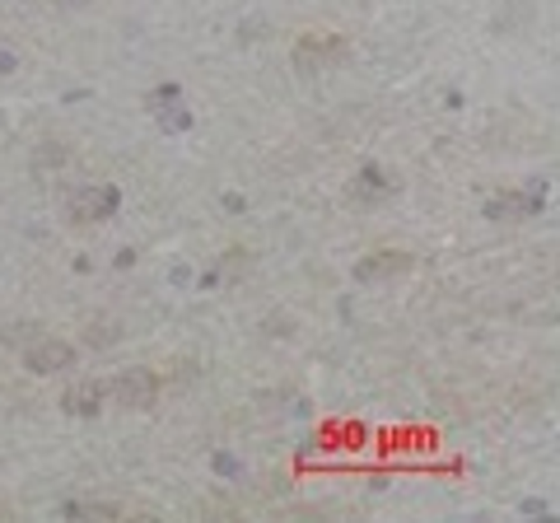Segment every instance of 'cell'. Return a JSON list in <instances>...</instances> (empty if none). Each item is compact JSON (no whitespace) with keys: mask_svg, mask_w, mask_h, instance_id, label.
Wrapping results in <instances>:
<instances>
[{"mask_svg":"<svg viewBox=\"0 0 560 523\" xmlns=\"http://www.w3.org/2000/svg\"><path fill=\"white\" fill-rule=\"evenodd\" d=\"M346 57H350V47H346V38H336V33H303L299 47H294V66L303 75H318L331 61H346Z\"/></svg>","mask_w":560,"mask_h":523,"instance_id":"obj_1","label":"cell"},{"mask_svg":"<svg viewBox=\"0 0 560 523\" xmlns=\"http://www.w3.org/2000/svg\"><path fill=\"white\" fill-rule=\"evenodd\" d=\"M107 397L117 406H126V411H150L154 397H159V378L150 369H122L107 383Z\"/></svg>","mask_w":560,"mask_h":523,"instance_id":"obj_2","label":"cell"},{"mask_svg":"<svg viewBox=\"0 0 560 523\" xmlns=\"http://www.w3.org/2000/svg\"><path fill=\"white\" fill-rule=\"evenodd\" d=\"M23 369L28 374H61V369H75V346L61 341V337H33L23 350Z\"/></svg>","mask_w":560,"mask_h":523,"instance_id":"obj_3","label":"cell"},{"mask_svg":"<svg viewBox=\"0 0 560 523\" xmlns=\"http://www.w3.org/2000/svg\"><path fill=\"white\" fill-rule=\"evenodd\" d=\"M66 210H70L75 225H89V219H107L112 210H117V191H112L107 182H84L79 191H70Z\"/></svg>","mask_w":560,"mask_h":523,"instance_id":"obj_4","label":"cell"},{"mask_svg":"<svg viewBox=\"0 0 560 523\" xmlns=\"http://www.w3.org/2000/svg\"><path fill=\"white\" fill-rule=\"evenodd\" d=\"M406 266H411L406 253H369V257H359V262H355V281H359V285H378V281L402 276Z\"/></svg>","mask_w":560,"mask_h":523,"instance_id":"obj_5","label":"cell"},{"mask_svg":"<svg viewBox=\"0 0 560 523\" xmlns=\"http://www.w3.org/2000/svg\"><path fill=\"white\" fill-rule=\"evenodd\" d=\"M103 397H107V383H98V378H79V383H70V388H66L61 406L70 411V416H94V411L103 406Z\"/></svg>","mask_w":560,"mask_h":523,"instance_id":"obj_6","label":"cell"},{"mask_svg":"<svg viewBox=\"0 0 560 523\" xmlns=\"http://www.w3.org/2000/svg\"><path fill=\"white\" fill-rule=\"evenodd\" d=\"M392 187H397V182H392L383 169H378V163H364V169H359V178H355V201H383V197H392Z\"/></svg>","mask_w":560,"mask_h":523,"instance_id":"obj_7","label":"cell"},{"mask_svg":"<svg viewBox=\"0 0 560 523\" xmlns=\"http://www.w3.org/2000/svg\"><path fill=\"white\" fill-rule=\"evenodd\" d=\"M66 159H70V154H66V145H61V141H42V145H38V154H33L38 169H61Z\"/></svg>","mask_w":560,"mask_h":523,"instance_id":"obj_8","label":"cell"},{"mask_svg":"<svg viewBox=\"0 0 560 523\" xmlns=\"http://www.w3.org/2000/svg\"><path fill=\"white\" fill-rule=\"evenodd\" d=\"M518 215H523L518 191H509V197H495V201L486 206V219H518Z\"/></svg>","mask_w":560,"mask_h":523,"instance_id":"obj_9","label":"cell"},{"mask_svg":"<svg viewBox=\"0 0 560 523\" xmlns=\"http://www.w3.org/2000/svg\"><path fill=\"white\" fill-rule=\"evenodd\" d=\"M122 332H117V322H89L84 327V346H112Z\"/></svg>","mask_w":560,"mask_h":523,"instance_id":"obj_10","label":"cell"},{"mask_svg":"<svg viewBox=\"0 0 560 523\" xmlns=\"http://www.w3.org/2000/svg\"><path fill=\"white\" fill-rule=\"evenodd\" d=\"M0 337H5V346L33 341V337H38V322H10V327H5V332H0Z\"/></svg>","mask_w":560,"mask_h":523,"instance_id":"obj_11","label":"cell"},{"mask_svg":"<svg viewBox=\"0 0 560 523\" xmlns=\"http://www.w3.org/2000/svg\"><path fill=\"white\" fill-rule=\"evenodd\" d=\"M178 103V85H159L154 94H150V107L154 113H163V107H173Z\"/></svg>","mask_w":560,"mask_h":523,"instance_id":"obj_12","label":"cell"},{"mask_svg":"<svg viewBox=\"0 0 560 523\" xmlns=\"http://www.w3.org/2000/svg\"><path fill=\"white\" fill-rule=\"evenodd\" d=\"M51 5H61V10H84L89 0H51Z\"/></svg>","mask_w":560,"mask_h":523,"instance_id":"obj_13","label":"cell"}]
</instances>
